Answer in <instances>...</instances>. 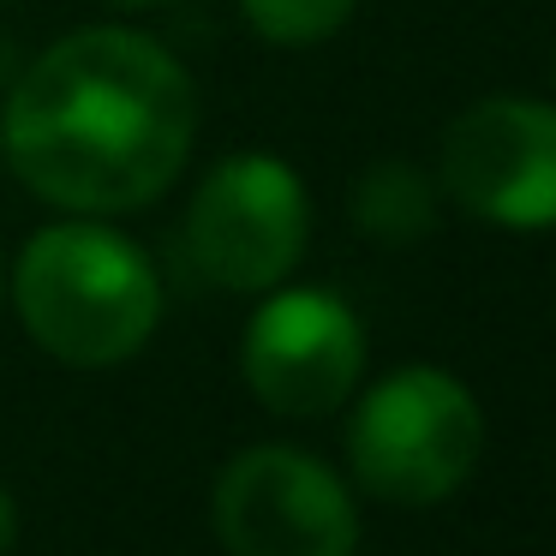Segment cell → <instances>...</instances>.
<instances>
[{
  "instance_id": "obj_7",
  "label": "cell",
  "mask_w": 556,
  "mask_h": 556,
  "mask_svg": "<svg viewBox=\"0 0 556 556\" xmlns=\"http://www.w3.org/2000/svg\"><path fill=\"white\" fill-rule=\"evenodd\" d=\"M245 389L281 419H324L359 389L365 329L329 288H281L252 312L240 341Z\"/></svg>"
},
{
  "instance_id": "obj_11",
  "label": "cell",
  "mask_w": 556,
  "mask_h": 556,
  "mask_svg": "<svg viewBox=\"0 0 556 556\" xmlns=\"http://www.w3.org/2000/svg\"><path fill=\"white\" fill-rule=\"evenodd\" d=\"M109 7H156V0H109Z\"/></svg>"
},
{
  "instance_id": "obj_3",
  "label": "cell",
  "mask_w": 556,
  "mask_h": 556,
  "mask_svg": "<svg viewBox=\"0 0 556 556\" xmlns=\"http://www.w3.org/2000/svg\"><path fill=\"white\" fill-rule=\"evenodd\" d=\"M484 455V413L443 365H401L353 407L348 460L377 503L425 508L455 496Z\"/></svg>"
},
{
  "instance_id": "obj_1",
  "label": "cell",
  "mask_w": 556,
  "mask_h": 556,
  "mask_svg": "<svg viewBox=\"0 0 556 556\" xmlns=\"http://www.w3.org/2000/svg\"><path fill=\"white\" fill-rule=\"evenodd\" d=\"M198 132L186 66L144 30H73L25 66L0 144L13 174L54 210L126 216L180 180Z\"/></svg>"
},
{
  "instance_id": "obj_12",
  "label": "cell",
  "mask_w": 556,
  "mask_h": 556,
  "mask_svg": "<svg viewBox=\"0 0 556 556\" xmlns=\"http://www.w3.org/2000/svg\"><path fill=\"white\" fill-rule=\"evenodd\" d=\"M0 293H7V264H0Z\"/></svg>"
},
{
  "instance_id": "obj_9",
  "label": "cell",
  "mask_w": 556,
  "mask_h": 556,
  "mask_svg": "<svg viewBox=\"0 0 556 556\" xmlns=\"http://www.w3.org/2000/svg\"><path fill=\"white\" fill-rule=\"evenodd\" d=\"M245 25L264 42L281 49H305V42H324L359 13V0H240Z\"/></svg>"
},
{
  "instance_id": "obj_2",
  "label": "cell",
  "mask_w": 556,
  "mask_h": 556,
  "mask_svg": "<svg viewBox=\"0 0 556 556\" xmlns=\"http://www.w3.org/2000/svg\"><path fill=\"white\" fill-rule=\"evenodd\" d=\"M13 300L30 341L78 371L132 359L162 324L156 269L109 222L42 228L13 269Z\"/></svg>"
},
{
  "instance_id": "obj_6",
  "label": "cell",
  "mask_w": 556,
  "mask_h": 556,
  "mask_svg": "<svg viewBox=\"0 0 556 556\" xmlns=\"http://www.w3.org/2000/svg\"><path fill=\"white\" fill-rule=\"evenodd\" d=\"M437 180L491 228H556V109L532 97H484L460 109L437 150Z\"/></svg>"
},
{
  "instance_id": "obj_8",
  "label": "cell",
  "mask_w": 556,
  "mask_h": 556,
  "mask_svg": "<svg viewBox=\"0 0 556 556\" xmlns=\"http://www.w3.org/2000/svg\"><path fill=\"white\" fill-rule=\"evenodd\" d=\"M353 222L377 245H419L437 228V180L413 162H371L353 186Z\"/></svg>"
},
{
  "instance_id": "obj_5",
  "label": "cell",
  "mask_w": 556,
  "mask_h": 556,
  "mask_svg": "<svg viewBox=\"0 0 556 556\" xmlns=\"http://www.w3.org/2000/svg\"><path fill=\"white\" fill-rule=\"evenodd\" d=\"M228 556H353L359 515L353 496L317 455L257 443L222 467L210 496Z\"/></svg>"
},
{
  "instance_id": "obj_4",
  "label": "cell",
  "mask_w": 556,
  "mask_h": 556,
  "mask_svg": "<svg viewBox=\"0 0 556 556\" xmlns=\"http://www.w3.org/2000/svg\"><path fill=\"white\" fill-rule=\"evenodd\" d=\"M312 240L305 180L269 150L222 156L186 210V257L222 293H269Z\"/></svg>"
},
{
  "instance_id": "obj_10",
  "label": "cell",
  "mask_w": 556,
  "mask_h": 556,
  "mask_svg": "<svg viewBox=\"0 0 556 556\" xmlns=\"http://www.w3.org/2000/svg\"><path fill=\"white\" fill-rule=\"evenodd\" d=\"M13 544H18V503L0 491V556H13Z\"/></svg>"
}]
</instances>
